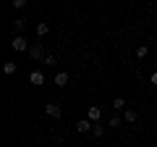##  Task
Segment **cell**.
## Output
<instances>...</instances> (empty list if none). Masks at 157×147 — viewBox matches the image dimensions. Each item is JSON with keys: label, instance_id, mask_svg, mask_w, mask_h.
Here are the masks:
<instances>
[{"label": "cell", "instance_id": "6da1fadb", "mask_svg": "<svg viewBox=\"0 0 157 147\" xmlns=\"http://www.w3.org/2000/svg\"><path fill=\"white\" fill-rule=\"evenodd\" d=\"M11 47H13V50H18V53H24V50H29V47H32V45H29V42L24 40L21 34H16V37H13V40H11Z\"/></svg>", "mask_w": 157, "mask_h": 147}, {"label": "cell", "instance_id": "7a4b0ae2", "mask_svg": "<svg viewBox=\"0 0 157 147\" xmlns=\"http://www.w3.org/2000/svg\"><path fill=\"white\" fill-rule=\"evenodd\" d=\"M45 113L50 116V118H60L63 110H60V105H58V102H47V105H45Z\"/></svg>", "mask_w": 157, "mask_h": 147}, {"label": "cell", "instance_id": "3957f363", "mask_svg": "<svg viewBox=\"0 0 157 147\" xmlns=\"http://www.w3.org/2000/svg\"><path fill=\"white\" fill-rule=\"evenodd\" d=\"M26 53H29V55L34 58V61H45V58H47V55H45V50H42V45H39V42H37V45H32V47H29Z\"/></svg>", "mask_w": 157, "mask_h": 147}, {"label": "cell", "instance_id": "277c9868", "mask_svg": "<svg viewBox=\"0 0 157 147\" xmlns=\"http://www.w3.org/2000/svg\"><path fill=\"white\" fill-rule=\"evenodd\" d=\"M86 118L94 124V121H100V118H102V110H100L97 105H89V110H86Z\"/></svg>", "mask_w": 157, "mask_h": 147}, {"label": "cell", "instance_id": "5b68a950", "mask_svg": "<svg viewBox=\"0 0 157 147\" xmlns=\"http://www.w3.org/2000/svg\"><path fill=\"white\" fill-rule=\"evenodd\" d=\"M29 81H32V84H45V74H42V71H32V74H29Z\"/></svg>", "mask_w": 157, "mask_h": 147}, {"label": "cell", "instance_id": "8992f818", "mask_svg": "<svg viewBox=\"0 0 157 147\" xmlns=\"http://www.w3.org/2000/svg\"><path fill=\"white\" fill-rule=\"evenodd\" d=\"M76 129H78V131H92V129H94V124H92L89 118H81V121L76 124Z\"/></svg>", "mask_w": 157, "mask_h": 147}, {"label": "cell", "instance_id": "52a82bcc", "mask_svg": "<svg viewBox=\"0 0 157 147\" xmlns=\"http://www.w3.org/2000/svg\"><path fill=\"white\" fill-rule=\"evenodd\" d=\"M55 84H58V87H66V84H68V74H66V71H58V74H55Z\"/></svg>", "mask_w": 157, "mask_h": 147}, {"label": "cell", "instance_id": "ba28073f", "mask_svg": "<svg viewBox=\"0 0 157 147\" xmlns=\"http://www.w3.org/2000/svg\"><path fill=\"white\" fill-rule=\"evenodd\" d=\"M47 32H50V26H47L45 21H39L37 24V34H39V37H47Z\"/></svg>", "mask_w": 157, "mask_h": 147}, {"label": "cell", "instance_id": "9c48e42d", "mask_svg": "<svg viewBox=\"0 0 157 147\" xmlns=\"http://www.w3.org/2000/svg\"><path fill=\"white\" fill-rule=\"evenodd\" d=\"M3 71H6L8 76H13V74H16V63H11V61H6V63H3Z\"/></svg>", "mask_w": 157, "mask_h": 147}, {"label": "cell", "instance_id": "30bf717a", "mask_svg": "<svg viewBox=\"0 0 157 147\" xmlns=\"http://www.w3.org/2000/svg\"><path fill=\"white\" fill-rule=\"evenodd\" d=\"M147 53H149V47H147V45L136 47V58H139V61H144V58H147Z\"/></svg>", "mask_w": 157, "mask_h": 147}, {"label": "cell", "instance_id": "8fae6325", "mask_svg": "<svg viewBox=\"0 0 157 147\" xmlns=\"http://www.w3.org/2000/svg\"><path fill=\"white\" fill-rule=\"evenodd\" d=\"M113 108H115V110H123V108H126V100H123V97H115V100H113Z\"/></svg>", "mask_w": 157, "mask_h": 147}, {"label": "cell", "instance_id": "7c38bea8", "mask_svg": "<svg viewBox=\"0 0 157 147\" xmlns=\"http://www.w3.org/2000/svg\"><path fill=\"white\" fill-rule=\"evenodd\" d=\"M126 121H128V124L139 121V113H136V110H126Z\"/></svg>", "mask_w": 157, "mask_h": 147}, {"label": "cell", "instance_id": "4fadbf2b", "mask_svg": "<svg viewBox=\"0 0 157 147\" xmlns=\"http://www.w3.org/2000/svg\"><path fill=\"white\" fill-rule=\"evenodd\" d=\"M92 134H94V137H97V139H100V137H102V134H105V126H100V124H97V126H94V129H92Z\"/></svg>", "mask_w": 157, "mask_h": 147}, {"label": "cell", "instance_id": "5bb4252c", "mask_svg": "<svg viewBox=\"0 0 157 147\" xmlns=\"http://www.w3.org/2000/svg\"><path fill=\"white\" fill-rule=\"evenodd\" d=\"M24 6H26V3H24V0H13V8H16V11H21Z\"/></svg>", "mask_w": 157, "mask_h": 147}, {"label": "cell", "instance_id": "9a60e30c", "mask_svg": "<svg viewBox=\"0 0 157 147\" xmlns=\"http://www.w3.org/2000/svg\"><path fill=\"white\" fill-rule=\"evenodd\" d=\"M110 126H115V129H118V126H121V118H118V116H113V118H110Z\"/></svg>", "mask_w": 157, "mask_h": 147}, {"label": "cell", "instance_id": "2e32d148", "mask_svg": "<svg viewBox=\"0 0 157 147\" xmlns=\"http://www.w3.org/2000/svg\"><path fill=\"white\" fill-rule=\"evenodd\" d=\"M149 81H152V84H155V87H157V71H155V74H152V79H149Z\"/></svg>", "mask_w": 157, "mask_h": 147}, {"label": "cell", "instance_id": "e0dca14e", "mask_svg": "<svg viewBox=\"0 0 157 147\" xmlns=\"http://www.w3.org/2000/svg\"><path fill=\"white\" fill-rule=\"evenodd\" d=\"M155 66H157V63H155Z\"/></svg>", "mask_w": 157, "mask_h": 147}]
</instances>
